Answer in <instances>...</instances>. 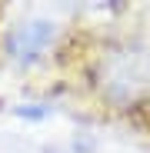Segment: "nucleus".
I'll return each instance as SVG.
<instances>
[{
	"instance_id": "nucleus-1",
	"label": "nucleus",
	"mask_w": 150,
	"mask_h": 153,
	"mask_svg": "<svg viewBox=\"0 0 150 153\" xmlns=\"http://www.w3.org/2000/svg\"><path fill=\"white\" fill-rule=\"evenodd\" d=\"M100 97L113 107H134L150 97V37L123 40L104 50L93 67Z\"/></svg>"
},
{
	"instance_id": "nucleus-2",
	"label": "nucleus",
	"mask_w": 150,
	"mask_h": 153,
	"mask_svg": "<svg viewBox=\"0 0 150 153\" xmlns=\"http://www.w3.org/2000/svg\"><path fill=\"white\" fill-rule=\"evenodd\" d=\"M54 33H57V27L50 20H27V23H20V27L10 30L7 53L17 63H30V60H37L43 50L54 43Z\"/></svg>"
}]
</instances>
